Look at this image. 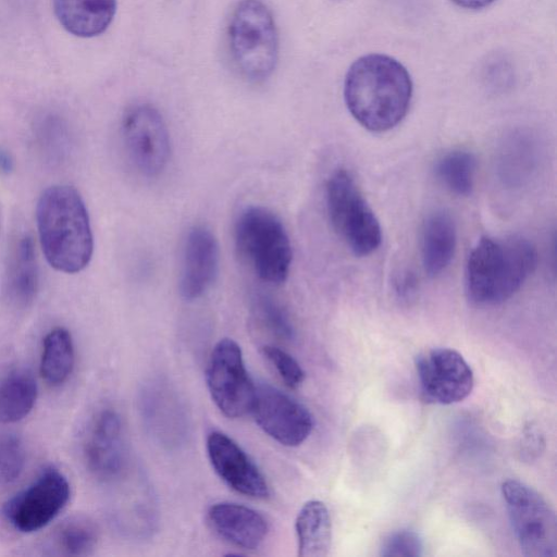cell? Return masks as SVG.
<instances>
[{
    "label": "cell",
    "mask_w": 557,
    "mask_h": 557,
    "mask_svg": "<svg viewBox=\"0 0 557 557\" xmlns=\"http://www.w3.org/2000/svg\"><path fill=\"white\" fill-rule=\"evenodd\" d=\"M412 98V82L394 58L371 53L357 59L344 82V99L354 119L374 133L389 131L406 116Z\"/></svg>",
    "instance_id": "6da1fadb"
},
{
    "label": "cell",
    "mask_w": 557,
    "mask_h": 557,
    "mask_svg": "<svg viewBox=\"0 0 557 557\" xmlns=\"http://www.w3.org/2000/svg\"><path fill=\"white\" fill-rule=\"evenodd\" d=\"M36 219L41 248L52 268L77 273L87 267L94 238L87 209L75 188H47L38 200Z\"/></svg>",
    "instance_id": "7a4b0ae2"
},
{
    "label": "cell",
    "mask_w": 557,
    "mask_h": 557,
    "mask_svg": "<svg viewBox=\"0 0 557 557\" xmlns=\"http://www.w3.org/2000/svg\"><path fill=\"white\" fill-rule=\"evenodd\" d=\"M536 263V248L527 238L482 237L467 260V295L476 305L502 304L521 288Z\"/></svg>",
    "instance_id": "3957f363"
},
{
    "label": "cell",
    "mask_w": 557,
    "mask_h": 557,
    "mask_svg": "<svg viewBox=\"0 0 557 557\" xmlns=\"http://www.w3.org/2000/svg\"><path fill=\"white\" fill-rule=\"evenodd\" d=\"M227 49L237 73L248 82H263L278 60V33L262 0H239L228 18Z\"/></svg>",
    "instance_id": "277c9868"
},
{
    "label": "cell",
    "mask_w": 557,
    "mask_h": 557,
    "mask_svg": "<svg viewBox=\"0 0 557 557\" xmlns=\"http://www.w3.org/2000/svg\"><path fill=\"white\" fill-rule=\"evenodd\" d=\"M235 242L260 280L270 284L286 280L292 246L281 220L269 209L251 206L242 211L235 224Z\"/></svg>",
    "instance_id": "5b68a950"
},
{
    "label": "cell",
    "mask_w": 557,
    "mask_h": 557,
    "mask_svg": "<svg viewBox=\"0 0 557 557\" xmlns=\"http://www.w3.org/2000/svg\"><path fill=\"white\" fill-rule=\"evenodd\" d=\"M326 209L334 231L358 257L374 252L382 242L380 222L351 174L334 171L325 189Z\"/></svg>",
    "instance_id": "8992f818"
},
{
    "label": "cell",
    "mask_w": 557,
    "mask_h": 557,
    "mask_svg": "<svg viewBox=\"0 0 557 557\" xmlns=\"http://www.w3.org/2000/svg\"><path fill=\"white\" fill-rule=\"evenodd\" d=\"M510 523L524 556H557V518L549 504L532 487L517 480L502 484Z\"/></svg>",
    "instance_id": "52a82bcc"
},
{
    "label": "cell",
    "mask_w": 557,
    "mask_h": 557,
    "mask_svg": "<svg viewBox=\"0 0 557 557\" xmlns=\"http://www.w3.org/2000/svg\"><path fill=\"white\" fill-rule=\"evenodd\" d=\"M206 380L211 398L223 414L234 419L250 412L256 385L236 342L223 338L215 344L209 357Z\"/></svg>",
    "instance_id": "ba28073f"
},
{
    "label": "cell",
    "mask_w": 557,
    "mask_h": 557,
    "mask_svg": "<svg viewBox=\"0 0 557 557\" xmlns=\"http://www.w3.org/2000/svg\"><path fill=\"white\" fill-rule=\"evenodd\" d=\"M122 138L135 169L146 176L161 173L170 157V137L160 112L148 103L131 107L122 120Z\"/></svg>",
    "instance_id": "9c48e42d"
},
{
    "label": "cell",
    "mask_w": 557,
    "mask_h": 557,
    "mask_svg": "<svg viewBox=\"0 0 557 557\" xmlns=\"http://www.w3.org/2000/svg\"><path fill=\"white\" fill-rule=\"evenodd\" d=\"M69 498L70 484L65 475L55 468H48L7 502L3 513L14 529L30 533L51 522Z\"/></svg>",
    "instance_id": "30bf717a"
},
{
    "label": "cell",
    "mask_w": 557,
    "mask_h": 557,
    "mask_svg": "<svg viewBox=\"0 0 557 557\" xmlns=\"http://www.w3.org/2000/svg\"><path fill=\"white\" fill-rule=\"evenodd\" d=\"M422 396L430 403L451 405L472 392L474 376L465 358L450 348H434L416 360Z\"/></svg>",
    "instance_id": "8fae6325"
},
{
    "label": "cell",
    "mask_w": 557,
    "mask_h": 557,
    "mask_svg": "<svg viewBox=\"0 0 557 557\" xmlns=\"http://www.w3.org/2000/svg\"><path fill=\"white\" fill-rule=\"evenodd\" d=\"M250 412L260 429L284 446H298L313 429L310 411L280 389L262 384L256 386Z\"/></svg>",
    "instance_id": "7c38bea8"
},
{
    "label": "cell",
    "mask_w": 557,
    "mask_h": 557,
    "mask_svg": "<svg viewBox=\"0 0 557 557\" xmlns=\"http://www.w3.org/2000/svg\"><path fill=\"white\" fill-rule=\"evenodd\" d=\"M206 446L212 468L232 490L252 498L270 495L263 474L233 438L213 431L208 435Z\"/></svg>",
    "instance_id": "4fadbf2b"
},
{
    "label": "cell",
    "mask_w": 557,
    "mask_h": 557,
    "mask_svg": "<svg viewBox=\"0 0 557 557\" xmlns=\"http://www.w3.org/2000/svg\"><path fill=\"white\" fill-rule=\"evenodd\" d=\"M85 457L98 479L113 480L122 473L125 446L121 419L115 411L103 410L95 418L86 438Z\"/></svg>",
    "instance_id": "5bb4252c"
},
{
    "label": "cell",
    "mask_w": 557,
    "mask_h": 557,
    "mask_svg": "<svg viewBox=\"0 0 557 557\" xmlns=\"http://www.w3.org/2000/svg\"><path fill=\"white\" fill-rule=\"evenodd\" d=\"M219 268V247L213 234L195 226L186 237L180 277V290L185 299L203 295L214 282Z\"/></svg>",
    "instance_id": "9a60e30c"
},
{
    "label": "cell",
    "mask_w": 557,
    "mask_h": 557,
    "mask_svg": "<svg viewBox=\"0 0 557 557\" xmlns=\"http://www.w3.org/2000/svg\"><path fill=\"white\" fill-rule=\"evenodd\" d=\"M207 518L220 537L244 549L258 548L269 532L268 521L260 512L236 503L213 504Z\"/></svg>",
    "instance_id": "2e32d148"
},
{
    "label": "cell",
    "mask_w": 557,
    "mask_h": 557,
    "mask_svg": "<svg viewBox=\"0 0 557 557\" xmlns=\"http://www.w3.org/2000/svg\"><path fill=\"white\" fill-rule=\"evenodd\" d=\"M60 24L82 38L99 36L114 18L116 0H52Z\"/></svg>",
    "instance_id": "e0dca14e"
},
{
    "label": "cell",
    "mask_w": 557,
    "mask_h": 557,
    "mask_svg": "<svg viewBox=\"0 0 557 557\" xmlns=\"http://www.w3.org/2000/svg\"><path fill=\"white\" fill-rule=\"evenodd\" d=\"M457 244L456 224L445 211H434L423 222L421 258L425 273L435 277L449 265Z\"/></svg>",
    "instance_id": "ac0fdd59"
},
{
    "label": "cell",
    "mask_w": 557,
    "mask_h": 557,
    "mask_svg": "<svg viewBox=\"0 0 557 557\" xmlns=\"http://www.w3.org/2000/svg\"><path fill=\"white\" fill-rule=\"evenodd\" d=\"M7 299L16 307H26L38 290V265L32 237H21L9 258L4 277Z\"/></svg>",
    "instance_id": "d6986e66"
},
{
    "label": "cell",
    "mask_w": 557,
    "mask_h": 557,
    "mask_svg": "<svg viewBox=\"0 0 557 557\" xmlns=\"http://www.w3.org/2000/svg\"><path fill=\"white\" fill-rule=\"evenodd\" d=\"M295 531L299 557H325L332 543V522L327 507L311 499L300 508Z\"/></svg>",
    "instance_id": "ffe728a7"
},
{
    "label": "cell",
    "mask_w": 557,
    "mask_h": 557,
    "mask_svg": "<svg viewBox=\"0 0 557 557\" xmlns=\"http://www.w3.org/2000/svg\"><path fill=\"white\" fill-rule=\"evenodd\" d=\"M164 387L153 385L143 395V412L150 430L166 444L177 443L182 432L177 399Z\"/></svg>",
    "instance_id": "44dd1931"
},
{
    "label": "cell",
    "mask_w": 557,
    "mask_h": 557,
    "mask_svg": "<svg viewBox=\"0 0 557 557\" xmlns=\"http://www.w3.org/2000/svg\"><path fill=\"white\" fill-rule=\"evenodd\" d=\"M37 398V384L24 370L10 373L0 383V423H12L25 418Z\"/></svg>",
    "instance_id": "7402d4cb"
},
{
    "label": "cell",
    "mask_w": 557,
    "mask_h": 557,
    "mask_svg": "<svg viewBox=\"0 0 557 557\" xmlns=\"http://www.w3.org/2000/svg\"><path fill=\"white\" fill-rule=\"evenodd\" d=\"M74 364V345L71 334L63 327L51 330L42 343L40 373L50 385L62 384Z\"/></svg>",
    "instance_id": "603a6c76"
},
{
    "label": "cell",
    "mask_w": 557,
    "mask_h": 557,
    "mask_svg": "<svg viewBox=\"0 0 557 557\" xmlns=\"http://www.w3.org/2000/svg\"><path fill=\"white\" fill-rule=\"evenodd\" d=\"M475 168L476 162L472 153L453 150L437 159L434 172L437 180L450 193L468 196L473 188Z\"/></svg>",
    "instance_id": "cb8c5ba5"
},
{
    "label": "cell",
    "mask_w": 557,
    "mask_h": 557,
    "mask_svg": "<svg viewBox=\"0 0 557 557\" xmlns=\"http://www.w3.org/2000/svg\"><path fill=\"white\" fill-rule=\"evenodd\" d=\"M54 544L64 555H89L98 542L96 525L88 518L75 516L64 520L55 530Z\"/></svg>",
    "instance_id": "d4e9b609"
},
{
    "label": "cell",
    "mask_w": 557,
    "mask_h": 557,
    "mask_svg": "<svg viewBox=\"0 0 557 557\" xmlns=\"http://www.w3.org/2000/svg\"><path fill=\"white\" fill-rule=\"evenodd\" d=\"M25 463V450L18 437L0 434V484L14 481Z\"/></svg>",
    "instance_id": "484cf974"
},
{
    "label": "cell",
    "mask_w": 557,
    "mask_h": 557,
    "mask_svg": "<svg viewBox=\"0 0 557 557\" xmlns=\"http://www.w3.org/2000/svg\"><path fill=\"white\" fill-rule=\"evenodd\" d=\"M262 355L289 388L299 387L305 381V371L298 361L285 350L273 345L262 347Z\"/></svg>",
    "instance_id": "4316f807"
},
{
    "label": "cell",
    "mask_w": 557,
    "mask_h": 557,
    "mask_svg": "<svg viewBox=\"0 0 557 557\" xmlns=\"http://www.w3.org/2000/svg\"><path fill=\"white\" fill-rule=\"evenodd\" d=\"M423 544L414 531L399 530L389 534L380 548L384 557H418L422 555Z\"/></svg>",
    "instance_id": "83f0119b"
},
{
    "label": "cell",
    "mask_w": 557,
    "mask_h": 557,
    "mask_svg": "<svg viewBox=\"0 0 557 557\" xmlns=\"http://www.w3.org/2000/svg\"><path fill=\"white\" fill-rule=\"evenodd\" d=\"M258 310L263 322L281 336H290L292 326L284 310L271 299L261 298Z\"/></svg>",
    "instance_id": "f1b7e54d"
},
{
    "label": "cell",
    "mask_w": 557,
    "mask_h": 557,
    "mask_svg": "<svg viewBox=\"0 0 557 557\" xmlns=\"http://www.w3.org/2000/svg\"><path fill=\"white\" fill-rule=\"evenodd\" d=\"M458 7L470 9V10H479L492 4L495 0H451Z\"/></svg>",
    "instance_id": "f546056e"
},
{
    "label": "cell",
    "mask_w": 557,
    "mask_h": 557,
    "mask_svg": "<svg viewBox=\"0 0 557 557\" xmlns=\"http://www.w3.org/2000/svg\"><path fill=\"white\" fill-rule=\"evenodd\" d=\"M13 169V159L11 154L0 149V172L1 173H10Z\"/></svg>",
    "instance_id": "4dcf8cb0"
}]
</instances>
